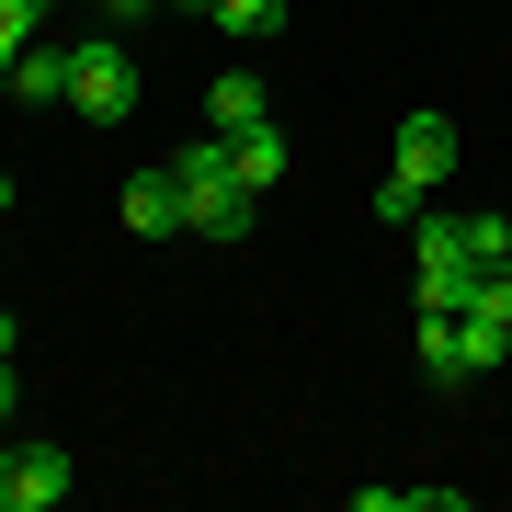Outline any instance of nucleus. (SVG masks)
Returning <instances> with one entry per match:
<instances>
[{"label": "nucleus", "mask_w": 512, "mask_h": 512, "mask_svg": "<svg viewBox=\"0 0 512 512\" xmlns=\"http://www.w3.org/2000/svg\"><path fill=\"white\" fill-rule=\"evenodd\" d=\"M183 205H194V239H251V217H262V194L239 183V160H228V137H194L183 160Z\"/></svg>", "instance_id": "1"}, {"label": "nucleus", "mask_w": 512, "mask_h": 512, "mask_svg": "<svg viewBox=\"0 0 512 512\" xmlns=\"http://www.w3.org/2000/svg\"><path fill=\"white\" fill-rule=\"evenodd\" d=\"M501 353H512V330L467 319V308H421V376H433V387H478V376H501Z\"/></svg>", "instance_id": "2"}, {"label": "nucleus", "mask_w": 512, "mask_h": 512, "mask_svg": "<svg viewBox=\"0 0 512 512\" xmlns=\"http://www.w3.org/2000/svg\"><path fill=\"white\" fill-rule=\"evenodd\" d=\"M69 114L80 126H126L137 114V46L126 35H80L69 46Z\"/></svg>", "instance_id": "3"}, {"label": "nucleus", "mask_w": 512, "mask_h": 512, "mask_svg": "<svg viewBox=\"0 0 512 512\" xmlns=\"http://www.w3.org/2000/svg\"><path fill=\"white\" fill-rule=\"evenodd\" d=\"M114 217H126L137 239H183V228H194V205H183V171H171V160H160V171H137V183L114 194Z\"/></svg>", "instance_id": "4"}, {"label": "nucleus", "mask_w": 512, "mask_h": 512, "mask_svg": "<svg viewBox=\"0 0 512 512\" xmlns=\"http://www.w3.org/2000/svg\"><path fill=\"white\" fill-rule=\"evenodd\" d=\"M69 501V456L57 444H23L12 467H0V512H57Z\"/></svg>", "instance_id": "5"}, {"label": "nucleus", "mask_w": 512, "mask_h": 512, "mask_svg": "<svg viewBox=\"0 0 512 512\" xmlns=\"http://www.w3.org/2000/svg\"><path fill=\"white\" fill-rule=\"evenodd\" d=\"M387 171L444 183V171H456V126H444V114H399V160H387Z\"/></svg>", "instance_id": "6"}, {"label": "nucleus", "mask_w": 512, "mask_h": 512, "mask_svg": "<svg viewBox=\"0 0 512 512\" xmlns=\"http://www.w3.org/2000/svg\"><path fill=\"white\" fill-rule=\"evenodd\" d=\"M228 160H239V183H251V194H274L296 148H285V126H274V114H262V126H239V137H228Z\"/></svg>", "instance_id": "7"}, {"label": "nucleus", "mask_w": 512, "mask_h": 512, "mask_svg": "<svg viewBox=\"0 0 512 512\" xmlns=\"http://www.w3.org/2000/svg\"><path fill=\"white\" fill-rule=\"evenodd\" d=\"M0 92H12V103H69V46H23Z\"/></svg>", "instance_id": "8"}, {"label": "nucleus", "mask_w": 512, "mask_h": 512, "mask_svg": "<svg viewBox=\"0 0 512 512\" xmlns=\"http://www.w3.org/2000/svg\"><path fill=\"white\" fill-rule=\"evenodd\" d=\"M262 114H274V92H262L251 69H228L217 92H205V126H217V137H239V126H262Z\"/></svg>", "instance_id": "9"}, {"label": "nucleus", "mask_w": 512, "mask_h": 512, "mask_svg": "<svg viewBox=\"0 0 512 512\" xmlns=\"http://www.w3.org/2000/svg\"><path fill=\"white\" fill-rule=\"evenodd\" d=\"M353 512H467V490H433V478H376V490H353Z\"/></svg>", "instance_id": "10"}, {"label": "nucleus", "mask_w": 512, "mask_h": 512, "mask_svg": "<svg viewBox=\"0 0 512 512\" xmlns=\"http://www.w3.org/2000/svg\"><path fill=\"white\" fill-rule=\"evenodd\" d=\"M467 319L512 330V262H478V274H467Z\"/></svg>", "instance_id": "11"}, {"label": "nucleus", "mask_w": 512, "mask_h": 512, "mask_svg": "<svg viewBox=\"0 0 512 512\" xmlns=\"http://www.w3.org/2000/svg\"><path fill=\"white\" fill-rule=\"evenodd\" d=\"M365 205H376L387 228H421V205H433V183H410V171H387V183H376Z\"/></svg>", "instance_id": "12"}, {"label": "nucleus", "mask_w": 512, "mask_h": 512, "mask_svg": "<svg viewBox=\"0 0 512 512\" xmlns=\"http://www.w3.org/2000/svg\"><path fill=\"white\" fill-rule=\"evenodd\" d=\"M57 12V0H0V80H12V57L35 46V23Z\"/></svg>", "instance_id": "13"}, {"label": "nucleus", "mask_w": 512, "mask_h": 512, "mask_svg": "<svg viewBox=\"0 0 512 512\" xmlns=\"http://www.w3.org/2000/svg\"><path fill=\"white\" fill-rule=\"evenodd\" d=\"M205 23H228V35H285V0H217Z\"/></svg>", "instance_id": "14"}, {"label": "nucleus", "mask_w": 512, "mask_h": 512, "mask_svg": "<svg viewBox=\"0 0 512 512\" xmlns=\"http://www.w3.org/2000/svg\"><path fill=\"white\" fill-rule=\"evenodd\" d=\"M456 239H467V262H512V228L501 217H456Z\"/></svg>", "instance_id": "15"}, {"label": "nucleus", "mask_w": 512, "mask_h": 512, "mask_svg": "<svg viewBox=\"0 0 512 512\" xmlns=\"http://www.w3.org/2000/svg\"><path fill=\"white\" fill-rule=\"evenodd\" d=\"M23 410V376H12V353H0V421H12Z\"/></svg>", "instance_id": "16"}, {"label": "nucleus", "mask_w": 512, "mask_h": 512, "mask_svg": "<svg viewBox=\"0 0 512 512\" xmlns=\"http://www.w3.org/2000/svg\"><path fill=\"white\" fill-rule=\"evenodd\" d=\"M103 23H148V0H103Z\"/></svg>", "instance_id": "17"}, {"label": "nucleus", "mask_w": 512, "mask_h": 512, "mask_svg": "<svg viewBox=\"0 0 512 512\" xmlns=\"http://www.w3.org/2000/svg\"><path fill=\"white\" fill-rule=\"evenodd\" d=\"M0 353H23V330H12V308H0Z\"/></svg>", "instance_id": "18"}, {"label": "nucleus", "mask_w": 512, "mask_h": 512, "mask_svg": "<svg viewBox=\"0 0 512 512\" xmlns=\"http://www.w3.org/2000/svg\"><path fill=\"white\" fill-rule=\"evenodd\" d=\"M0 217H12V171H0Z\"/></svg>", "instance_id": "19"}, {"label": "nucleus", "mask_w": 512, "mask_h": 512, "mask_svg": "<svg viewBox=\"0 0 512 512\" xmlns=\"http://www.w3.org/2000/svg\"><path fill=\"white\" fill-rule=\"evenodd\" d=\"M183 12H217V0H183Z\"/></svg>", "instance_id": "20"}, {"label": "nucleus", "mask_w": 512, "mask_h": 512, "mask_svg": "<svg viewBox=\"0 0 512 512\" xmlns=\"http://www.w3.org/2000/svg\"><path fill=\"white\" fill-rule=\"evenodd\" d=\"M92 12H103V0H92Z\"/></svg>", "instance_id": "21"}, {"label": "nucleus", "mask_w": 512, "mask_h": 512, "mask_svg": "<svg viewBox=\"0 0 512 512\" xmlns=\"http://www.w3.org/2000/svg\"><path fill=\"white\" fill-rule=\"evenodd\" d=\"M0 467H12V456H0Z\"/></svg>", "instance_id": "22"}]
</instances>
